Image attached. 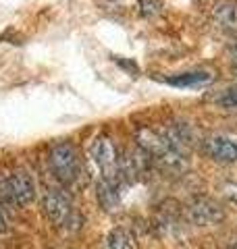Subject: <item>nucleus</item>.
Instances as JSON below:
<instances>
[{
	"mask_svg": "<svg viewBox=\"0 0 237 249\" xmlns=\"http://www.w3.org/2000/svg\"><path fill=\"white\" fill-rule=\"evenodd\" d=\"M138 147L144 150L150 158H152L154 164L160 166L162 170L179 175L187 168L185 154L175 150L162 131H156V129H150V127L139 129L138 131Z\"/></svg>",
	"mask_w": 237,
	"mask_h": 249,
	"instance_id": "obj_1",
	"label": "nucleus"
},
{
	"mask_svg": "<svg viewBox=\"0 0 237 249\" xmlns=\"http://www.w3.org/2000/svg\"><path fill=\"white\" fill-rule=\"evenodd\" d=\"M48 164L57 181L65 187H71L81 177V160L77 147L71 142H57L48 150Z\"/></svg>",
	"mask_w": 237,
	"mask_h": 249,
	"instance_id": "obj_2",
	"label": "nucleus"
},
{
	"mask_svg": "<svg viewBox=\"0 0 237 249\" xmlns=\"http://www.w3.org/2000/svg\"><path fill=\"white\" fill-rule=\"evenodd\" d=\"M92 158L96 162V166L100 170V178L110 181L121 187V175H118V152L113 143V139L106 135H100L94 139L92 143Z\"/></svg>",
	"mask_w": 237,
	"mask_h": 249,
	"instance_id": "obj_3",
	"label": "nucleus"
},
{
	"mask_svg": "<svg viewBox=\"0 0 237 249\" xmlns=\"http://www.w3.org/2000/svg\"><path fill=\"white\" fill-rule=\"evenodd\" d=\"M42 208L46 218L57 224V227H65V224L73 222V206H71V199L60 187H48L42 196Z\"/></svg>",
	"mask_w": 237,
	"mask_h": 249,
	"instance_id": "obj_4",
	"label": "nucleus"
},
{
	"mask_svg": "<svg viewBox=\"0 0 237 249\" xmlns=\"http://www.w3.org/2000/svg\"><path fill=\"white\" fill-rule=\"evenodd\" d=\"M187 218L198 227H210V224H218L225 218L223 206L206 196H196L187 204Z\"/></svg>",
	"mask_w": 237,
	"mask_h": 249,
	"instance_id": "obj_5",
	"label": "nucleus"
},
{
	"mask_svg": "<svg viewBox=\"0 0 237 249\" xmlns=\"http://www.w3.org/2000/svg\"><path fill=\"white\" fill-rule=\"evenodd\" d=\"M204 152L220 164H235L237 162V137L225 133H212L202 142Z\"/></svg>",
	"mask_w": 237,
	"mask_h": 249,
	"instance_id": "obj_6",
	"label": "nucleus"
},
{
	"mask_svg": "<svg viewBox=\"0 0 237 249\" xmlns=\"http://www.w3.org/2000/svg\"><path fill=\"white\" fill-rule=\"evenodd\" d=\"M9 181H11L15 206L23 208V206H29L31 201L36 199V183H34V177L29 175V170L15 168L9 175Z\"/></svg>",
	"mask_w": 237,
	"mask_h": 249,
	"instance_id": "obj_7",
	"label": "nucleus"
},
{
	"mask_svg": "<svg viewBox=\"0 0 237 249\" xmlns=\"http://www.w3.org/2000/svg\"><path fill=\"white\" fill-rule=\"evenodd\" d=\"M212 19L225 31H237V0H220L212 9Z\"/></svg>",
	"mask_w": 237,
	"mask_h": 249,
	"instance_id": "obj_8",
	"label": "nucleus"
},
{
	"mask_svg": "<svg viewBox=\"0 0 237 249\" xmlns=\"http://www.w3.org/2000/svg\"><path fill=\"white\" fill-rule=\"evenodd\" d=\"M96 197H98V204L102 210L106 212H117L118 206H121V193H118V185L104 181L100 178L96 183Z\"/></svg>",
	"mask_w": 237,
	"mask_h": 249,
	"instance_id": "obj_9",
	"label": "nucleus"
},
{
	"mask_svg": "<svg viewBox=\"0 0 237 249\" xmlns=\"http://www.w3.org/2000/svg\"><path fill=\"white\" fill-rule=\"evenodd\" d=\"M210 81H212V75L208 71H187V73L167 77V83L175 85V88H196V85H204Z\"/></svg>",
	"mask_w": 237,
	"mask_h": 249,
	"instance_id": "obj_10",
	"label": "nucleus"
},
{
	"mask_svg": "<svg viewBox=\"0 0 237 249\" xmlns=\"http://www.w3.org/2000/svg\"><path fill=\"white\" fill-rule=\"evenodd\" d=\"M108 249H133V237L127 229H113L106 237Z\"/></svg>",
	"mask_w": 237,
	"mask_h": 249,
	"instance_id": "obj_11",
	"label": "nucleus"
},
{
	"mask_svg": "<svg viewBox=\"0 0 237 249\" xmlns=\"http://www.w3.org/2000/svg\"><path fill=\"white\" fill-rule=\"evenodd\" d=\"M217 104L223 106L225 110H237V85L220 91L217 96Z\"/></svg>",
	"mask_w": 237,
	"mask_h": 249,
	"instance_id": "obj_12",
	"label": "nucleus"
},
{
	"mask_svg": "<svg viewBox=\"0 0 237 249\" xmlns=\"http://www.w3.org/2000/svg\"><path fill=\"white\" fill-rule=\"evenodd\" d=\"M0 206H15L9 175H0Z\"/></svg>",
	"mask_w": 237,
	"mask_h": 249,
	"instance_id": "obj_13",
	"label": "nucleus"
},
{
	"mask_svg": "<svg viewBox=\"0 0 237 249\" xmlns=\"http://www.w3.org/2000/svg\"><path fill=\"white\" fill-rule=\"evenodd\" d=\"M138 2V13L144 17H152V15L160 13V0H136Z\"/></svg>",
	"mask_w": 237,
	"mask_h": 249,
	"instance_id": "obj_14",
	"label": "nucleus"
},
{
	"mask_svg": "<svg viewBox=\"0 0 237 249\" xmlns=\"http://www.w3.org/2000/svg\"><path fill=\"white\" fill-rule=\"evenodd\" d=\"M223 196L237 206V181H227L223 183Z\"/></svg>",
	"mask_w": 237,
	"mask_h": 249,
	"instance_id": "obj_15",
	"label": "nucleus"
},
{
	"mask_svg": "<svg viewBox=\"0 0 237 249\" xmlns=\"http://www.w3.org/2000/svg\"><path fill=\"white\" fill-rule=\"evenodd\" d=\"M6 231H9V222H6V216L2 212V208H0V235L6 232Z\"/></svg>",
	"mask_w": 237,
	"mask_h": 249,
	"instance_id": "obj_16",
	"label": "nucleus"
},
{
	"mask_svg": "<svg viewBox=\"0 0 237 249\" xmlns=\"http://www.w3.org/2000/svg\"><path fill=\"white\" fill-rule=\"evenodd\" d=\"M231 56H233V60H237V40H235V44L231 46Z\"/></svg>",
	"mask_w": 237,
	"mask_h": 249,
	"instance_id": "obj_17",
	"label": "nucleus"
},
{
	"mask_svg": "<svg viewBox=\"0 0 237 249\" xmlns=\"http://www.w3.org/2000/svg\"><path fill=\"white\" fill-rule=\"evenodd\" d=\"M233 73H235V77H237V60H233Z\"/></svg>",
	"mask_w": 237,
	"mask_h": 249,
	"instance_id": "obj_18",
	"label": "nucleus"
},
{
	"mask_svg": "<svg viewBox=\"0 0 237 249\" xmlns=\"http://www.w3.org/2000/svg\"><path fill=\"white\" fill-rule=\"evenodd\" d=\"M231 249H237V243H235V245H233V247H231Z\"/></svg>",
	"mask_w": 237,
	"mask_h": 249,
	"instance_id": "obj_19",
	"label": "nucleus"
}]
</instances>
